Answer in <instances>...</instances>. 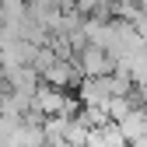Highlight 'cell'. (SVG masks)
<instances>
[{
  "label": "cell",
  "mask_w": 147,
  "mask_h": 147,
  "mask_svg": "<svg viewBox=\"0 0 147 147\" xmlns=\"http://www.w3.org/2000/svg\"><path fill=\"white\" fill-rule=\"evenodd\" d=\"M77 98L84 109H91V112H105L109 102H112V77H84L81 91H77Z\"/></svg>",
  "instance_id": "cell-1"
},
{
  "label": "cell",
  "mask_w": 147,
  "mask_h": 147,
  "mask_svg": "<svg viewBox=\"0 0 147 147\" xmlns=\"http://www.w3.org/2000/svg\"><path fill=\"white\" fill-rule=\"evenodd\" d=\"M109 70H112V63H109V56H105L102 49H95V46H84L81 49L77 74H84V77H105Z\"/></svg>",
  "instance_id": "cell-3"
},
{
  "label": "cell",
  "mask_w": 147,
  "mask_h": 147,
  "mask_svg": "<svg viewBox=\"0 0 147 147\" xmlns=\"http://www.w3.org/2000/svg\"><path fill=\"white\" fill-rule=\"evenodd\" d=\"M116 130H119V137L126 140V144H137V140H144L147 137V112L144 109H130L119 123H112Z\"/></svg>",
  "instance_id": "cell-2"
}]
</instances>
